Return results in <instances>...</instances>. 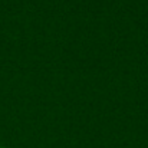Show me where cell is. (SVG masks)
Here are the masks:
<instances>
[{
  "mask_svg": "<svg viewBox=\"0 0 148 148\" xmlns=\"http://www.w3.org/2000/svg\"><path fill=\"white\" fill-rule=\"evenodd\" d=\"M0 148H4V147H1V145H0Z\"/></svg>",
  "mask_w": 148,
  "mask_h": 148,
  "instance_id": "obj_1",
  "label": "cell"
}]
</instances>
